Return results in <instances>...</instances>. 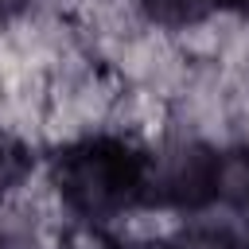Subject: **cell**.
<instances>
[{"instance_id": "1", "label": "cell", "mask_w": 249, "mask_h": 249, "mask_svg": "<svg viewBox=\"0 0 249 249\" xmlns=\"http://www.w3.org/2000/svg\"><path fill=\"white\" fill-rule=\"evenodd\" d=\"M47 198L78 230H117L144 210V140L97 128L58 140L43 167Z\"/></svg>"}, {"instance_id": "2", "label": "cell", "mask_w": 249, "mask_h": 249, "mask_svg": "<svg viewBox=\"0 0 249 249\" xmlns=\"http://www.w3.org/2000/svg\"><path fill=\"white\" fill-rule=\"evenodd\" d=\"M218 144L198 128H160L144 140V210L175 222L214 210Z\"/></svg>"}, {"instance_id": "3", "label": "cell", "mask_w": 249, "mask_h": 249, "mask_svg": "<svg viewBox=\"0 0 249 249\" xmlns=\"http://www.w3.org/2000/svg\"><path fill=\"white\" fill-rule=\"evenodd\" d=\"M128 16L156 39H183L218 19V0H128Z\"/></svg>"}, {"instance_id": "4", "label": "cell", "mask_w": 249, "mask_h": 249, "mask_svg": "<svg viewBox=\"0 0 249 249\" xmlns=\"http://www.w3.org/2000/svg\"><path fill=\"white\" fill-rule=\"evenodd\" d=\"M214 210L233 226L249 230V136L218 144V183Z\"/></svg>"}, {"instance_id": "5", "label": "cell", "mask_w": 249, "mask_h": 249, "mask_svg": "<svg viewBox=\"0 0 249 249\" xmlns=\"http://www.w3.org/2000/svg\"><path fill=\"white\" fill-rule=\"evenodd\" d=\"M167 245L171 249H245L249 237L230 218H214L206 210V214L175 222V230H167Z\"/></svg>"}, {"instance_id": "6", "label": "cell", "mask_w": 249, "mask_h": 249, "mask_svg": "<svg viewBox=\"0 0 249 249\" xmlns=\"http://www.w3.org/2000/svg\"><path fill=\"white\" fill-rule=\"evenodd\" d=\"M35 4L39 0H0V31H12L19 23H27L31 12H35Z\"/></svg>"}, {"instance_id": "7", "label": "cell", "mask_w": 249, "mask_h": 249, "mask_svg": "<svg viewBox=\"0 0 249 249\" xmlns=\"http://www.w3.org/2000/svg\"><path fill=\"white\" fill-rule=\"evenodd\" d=\"M117 249H171L167 233H132V237H117Z\"/></svg>"}, {"instance_id": "8", "label": "cell", "mask_w": 249, "mask_h": 249, "mask_svg": "<svg viewBox=\"0 0 249 249\" xmlns=\"http://www.w3.org/2000/svg\"><path fill=\"white\" fill-rule=\"evenodd\" d=\"M218 16H226V19L241 23V27H249V0H218Z\"/></svg>"}, {"instance_id": "9", "label": "cell", "mask_w": 249, "mask_h": 249, "mask_svg": "<svg viewBox=\"0 0 249 249\" xmlns=\"http://www.w3.org/2000/svg\"><path fill=\"white\" fill-rule=\"evenodd\" d=\"M245 249H249V245H245Z\"/></svg>"}]
</instances>
